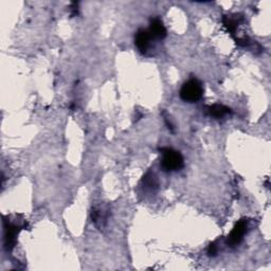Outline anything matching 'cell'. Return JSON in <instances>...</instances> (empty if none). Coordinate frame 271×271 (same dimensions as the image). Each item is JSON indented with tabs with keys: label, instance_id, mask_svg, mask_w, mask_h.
Returning <instances> with one entry per match:
<instances>
[{
	"label": "cell",
	"instance_id": "cell-1",
	"mask_svg": "<svg viewBox=\"0 0 271 271\" xmlns=\"http://www.w3.org/2000/svg\"><path fill=\"white\" fill-rule=\"evenodd\" d=\"M179 95L184 102L196 103L204 95L202 84L198 80L191 79L182 85Z\"/></svg>",
	"mask_w": 271,
	"mask_h": 271
},
{
	"label": "cell",
	"instance_id": "cell-2",
	"mask_svg": "<svg viewBox=\"0 0 271 271\" xmlns=\"http://www.w3.org/2000/svg\"><path fill=\"white\" fill-rule=\"evenodd\" d=\"M161 167L165 172H176L180 171L184 165V160L180 152L173 149H162Z\"/></svg>",
	"mask_w": 271,
	"mask_h": 271
},
{
	"label": "cell",
	"instance_id": "cell-3",
	"mask_svg": "<svg viewBox=\"0 0 271 271\" xmlns=\"http://www.w3.org/2000/svg\"><path fill=\"white\" fill-rule=\"evenodd\" d=\"M247 229H248L247 221H246L245 219L240 220L239 223L235 224V226H234V228L232 229V231L228 235L227 244L231 246V247H235V246L240 245L242 241L244 240V236H245L246 232H247Z\"/></svg>",
	"mask_w": 271,
	"mask_h": 271
},
{
	"label": "cell",
	"instance_id": "cell-4",
	"mask_svg": "<svg viewBox=\"0 0 271 271\" xmlns=\"http://www.w3.org/2000/svg\"><path fill=\"white\" fill-rule=\"evenodd\" d=\"M152 35L149 32V30H144L141 29L139 30L137 33H136L134 36V44L137 46L138 50L145 54L147 51H149V49L151 48V44H152Z\"/></svg>",
	"mask_w": 271,
	"mask_h": 271
},
{
	"label": "cell",
	"instance_id": "cell-5",
	"mask_svg": "<svg viewBox=\"0 0 271 271\" xmlns=\"http://www.w3.org/2000/svg\"><path fill=\"white\" fill-rule=\"evenodd\" d=\"M149 32L155 40H163L166 38V29L163 22L159 18H153L151 20Z\"/></svg>",
	"mask_w": 271,
	"mask_h": 271
},
{
	"label": "cell",
	"instance_id": "cell-6",
	"mask_svg": "<svg viewBox=\"0 0 271 271\" xmlns=\"http://www.w3.org/2000/svg\"><path fill=\"white\" fill-rule=\"evenodd\" d=\"M208 112H209V114H210V116L219 119V118H223L226 115L230 114V109L225 105L214 104V105L208 108Z\"/></svg>",
	"mask_w": 271,
	"mask_h": 271
},
{
	"label": "cell",
	"instance_id": "cell-7",
	"mask_svg": "<svg viewBox=\"0 0 271 271\" xmlns=\"http://www.w3.org/2000/svg\"><path fill=\"white\" fill-rule=\"evenodd\" d=\"M216 252H217V249H216V246L214 244H211L210 246H209V249H208L209 255H215Z\"/></svg>",
	"mask_w": 271,
	"mask_h": 271
}]
</instances>
